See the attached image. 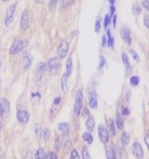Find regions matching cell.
<instances>
[{"label":"cell","mask_w":149,"mask_h":159,"mask_svg":"<svg viewBox=\"0 0 149 159\" xmlns=\"http://www.w3.org/2000/svg\"><path fill=\"white\" fill-rule=\"evenodd\" d=\"M121 59H122V62L124 64V66H125V68H126V71L129 72V71H130V65H129V60H128L127 55L125 53H122Z\"/></svg>","instance_id":"cell-19"},{"label":"cell","mask_w":149,"mask_h":159,"mask_svg":"<svg viewBox=\"0 0 149 159\" xmlns=\"http://www.w3.org/2000/svg\"><path fill=\"white\" fill-rule=\"evenodd\" d=\"M68 49H69V44L67 41H65V40H63V41H61V43H60L59 47H58V56L63 59L67 56V53H68Z\"/></svg>","instance_id":"cell-7"},{"label":"cell","mask_w":149,"mask_h":159,"mask_svg":"<svg viewBox=\"0 0 149 159\" xmlns=\"http://www.w3.org/2000/svg\"><path fill=\"white\" fill-rule=\"evenodd\" d=\"M44 157H45L44 149L43 148H39L38 150L35 152L34 159H44Z\"/></svg>","instance_id":"cell-22"},{"label":"cell","mask_w":149,"mask_h":159,"mask_svg":"<svg viewBox=\"0 0 149 159\" xmlns=\"http://www.w3.org/2000/svg\"><path fill=\"white\" fill-rule=\"evenodd\" d=\"M60 102H61V98H56L54 99V102H53V107H52V109H51V111H56L58 106L60 104Z\"/></svg>","instance_id":"cell-30"},{"label":"cell","mask_w":149,"mask_h":159,"mask_svg":"<svg viewBox=\"0 0 149 159\" xmlns=\"http://www.w3.org/2000/svg\"><path fill=\"white\" fill-rule=\"evenodd\" d=\"M16 7H17V2H15L7 8L6 13H5V19H4V23L6 27H9L10 24L12 23L14 18V13L16 11Z\"/></svg>","instance_id":"cell-4"},{"label":"cell","mask_w":149,"mask_h":159,"mask_svg":"<svg viewBox=\"0 0 149 159\" xmlns=\"http://www.w3.org/2000/svg\"><path fill=\"white\" fill-rule=\"evenodd\" d=\"M28 40H20V39H16L15 41L12 43L11 47H10L9 53L11 55H15L17 53L22 52L25 48H27L28 46Z\"/></svg>","instance_id":"cell-1"},{"label":"cell","mask_w":149,"mask_h":159,"mask_svg":"<svg viewBox=\"0 0 149 159\" xmlns=\"http://www.w3.org/2000/svg\"><path fill=\"white\" fill-rule=\"evenodd\" d=\"M98 137H99V139H101V141L102 143H104V144L107 143L108 140H109L108 131L103 125H99L98 126Z\"/></svg>","instance_id":"cell-8"},{"label":"cell","mask_w":149,"mask_h":159,"mask_svg":"<svg viewBox=\"0 0 149 159\" xmlns=\"http://www.w3.org/2000/svg\"><path fill=\"white\" fill-rule=\"evenodd\" d=\"M99 29H101V18L98 17L96 21V28H94V30H96V32H99Z\"/></svg>","instance_id":"cell-40"},{"label":"cell","mask_w":149,"mask_h":159,"mask_svg":"<svg viewBox=\"0 0 149 159\" xmlns=\"http://www.w3.org/2000/svg\"><path fill=\"white\" fill-rule=\"evenodd\" d=\"M70 76H71V75L65 73L63 75L62 79H61V89H62V92L64 93H66L68 92V89H69V87H68V81H69Z\"/></svg>","instance_id":"cell-14"},{"label":"cell","mask_w":149,"mask_h":159,"mask_svg":"<svg viewBox=\"0 0 149 159\" xmlns=\"http://www.w3.org/2000/svg\"><path fill=\"white\" fill-rule=\"evenodd\" d=\"M121 113L123 114V116H128V114H129V109L127 107H122Z\"/></svg>","instance_id":"cell-45"},{"label":"cell","mask_w":149,"mask_h":159,"mask_svg":"<svg viewBox=\"0 0 149 159\" xmlns=\"http://www.w3.org/2000/svg\"><path fill=\"white\" fill-rule=\"evenodd\" d=\"M66 66H67V70H66V73L69 74V75H71L72 74V69H73V63H72V58H68L67 60V64H66Z\"/></svg>","instance_id":"cell-26"},{"label":"cell","mask_w":149,"mask_h":159,"mask_svg":"<svg viewBox=\"0 0 149 159\" xmlns=\"http://www.w3.org/2000/svg\"><path fill=\"white\" fill-rule=\"evenodd\" d=\"M113 25L114 26H116V16L115 15H113Z\"/></svg>","instance_id":"cell-53"},{"label":"cell","mask_w":149,"mask_h":159,"mask_svg":"<svg viewBox=\"0 0 149 159\" xmlns=\"http://www.w3.org/2000/svg\"><path fill=\"white\" fill-rule=\"evenodd\" d=\"M131 150H132L133 155L135 156L137 159H142V157L144 155V152H143V149H142L141 145L138 142H134L132 144Z\"/></svg>","instance_id":"cell-10"},{"label":"cell","mask_w":149,"mask_h":159,"mask_svg":"<svg viewBox=\"0 0 149 159\" xmlns=\"http://www.w3.org/2000/svg\"><path fill=\"white\" fill-rule=\"evenodd\" d=\"M0 68H1V58H0Z\"/></svg>","instance_id":"cell-58"},{"label":"cell","mask_w":149,"mask_h":159,"mask_svg":"<svg viewBox=\"0 0 149 159\" xmlns=\"http://www.w3.org/2000/svg\"><path fill=\"white\" fill-rule=\"evenodd\" d=\"M2 156H3V149L1 146H0V159L2 158Z\"/></svg>","instance_id":"cell-52"},{"label":"cell","mask_w":149,"mask_h":159,"mask_svg":"<svg viewBox=\"0 0 149 159\" xmlns=\"http://www.w3.org/2000/svg\"><path fill=\"white\" fill-rule=\"evenodd\" d=\"M129 53H130L131 55H132V57H133V59L135 60V61H137V62H139L140 60H139V57H138V55H137V53L134 51V50H130L129 51Z\"/></svg>","instance_id":"cell-39"},{"label":"cell","mask_w":149,"mask_h":159,"mask_svg":"<svg viewBox=\"0 0 149 159\" xmlns=\"http://www.w3.org/2000/svg\"><path fill=\"white\" fill-rule=\"evenodd\" d=\"M83 101H84V96L82 89H78L76 93V102H74V113L76 116H79L81 114L83 108Z\"/></svg>","instance_id":"cell-2"},{"label":"cell","mask_w":149,"mask_h":159,"mask_svg":"<svg viewBox=\"0 0 149 159\" xmlns=\"http://www.w3.org/2000/svg\"><path fill=\"white\" fill-rule=\"evenodd\" d=\"M106 158L107 159H116V154L115 151L111 149V147L106 148Z\"/></svg>","instance_id":"cell-20"},{"label":"cell","mask_w":149,"mask_h":159,"mask_svg":"<svg viewBox=\"0 0 149 159\" xmlns=\"http://www.w3.org/2000/svg\"><path fill=\"white\" fill-rule=\"evenodd\" d=\"M129 82H130L131 86L136 87L137 84H139V78H138V77H136V76H133V77H131V78H130V80H129Z\"/></svg>","instance_id":"cell-32"},{"label":"cell","mask_w":149,"mask_h":159,"mask_svg":"<svg viewBox=\"0 0 149 159\" xmlns=\"http://www.w3.org/2000/svg\"><path fill=\"white\" fill-rule=\"evenodd\" d=\"M24 159H33V154L31 151H26V153H25L24 155Z\"/></svg>","instance_id":"cell-43"},{"label":"cell","mask_w":149,"mask_h":159,"mask_svg":"<svg viewBox=\"0 0 149 159\" xmlns=\"http://www.w3.org/2000/svg\"><path fill=\"white\" fill-rule=\"evenodd\" d=\"M50 136H51V130H50L49 128H45L42 134V137L44 138V140H48Z\"/></svg>","instance_id":"cell-28"},{"label":"cell","mask_w":149,"mask_h":159,"mask_svg":"<svg viewBox=\"0 0 149 159\" xmlns=\"http://www.w3.org/2000/svg\"><path fill=\"white\" fill-rule=\"evenodd\" d=\"M129 98H130V92H127L126 93V101L127 102L129 101Z\"/></svg>","instance_id":"cell-51"},{"label":"cell","mask_w":149,"mask_h":159,"mask_svg":"<svg viewBox=\"0 0 149 159\" xmlns=\"http://www.w3.org/2000/svg\"><path fill=\"white\" fill-rule=\"evenodd\" d=\"M58 2H59V0H50V3H49L50 8H51L52 10H54L55 8L57 7Z\"/></svg>","instance_id":"cell-37"},{"label":"cell","mask_w":149,"mask_h":159,"mask_svg":"<svg viewBox=\"0 0 149 159\" xmlns=\"http://www.w3.org/2000/svg\"><path fill=\"white\" fill-rule=\"evenodd\" d=\"M107 38H108V40H107V45H108L109 47H112L113 46V38H112L111 33V31H109V30H107Z\"/></svg>","instance_id":"cell-33"},{"label":"cell","mask_w":149,"mask_h":159,"mask_svg":"<svg viewBox=\"0 0 149 159\" xmlns=\"http://www.w3.org/2000/svg\"><path fill=\"white\" fill-rule=\"evenodd\" d=\"M99 60H101V63H99V66H98V70H102V67L106 65V59H104L102 56L99 57Z\"/></svg>","instance_id":"cell-41"},{"label":"cell","mask_w":149,"mask_h":159,"mask_svg":"<svg viewBox=\"0 0 149 159\" xmlns=\"http://www.w3.org/2000/svg\"><path fill=\"white\" fill-rule=\"evenodd\" d=\"M83 139H84V140L86 141L87 143H88V144H92L93 141V136H92V134H91V133H88V132H84V133L83 134Z\"/></svg>","instance_id":"cell-21"},{"label":"cell","mask_w":149,"mask_h":159,"mask_svg":"<svg viewBox=\"0 0 149 159\" xmlns=\"http://www.w3.org/2000/svg\"><path fill=\"white\" fill-rule=\"evenodd\" d=\"M44 159H58V156L56 155V153L49 152V153H47V154H45Z\"/></svg>","instance_id":"cell-35"},{"label":"cell","mask_w":149,"mask_h":159,"mask_svg":"<svg viewBox=\"0 0 149 159\" xmlns=\"http://www.w3.org/2000/svg\"><path fill=\"white\" fill-rule=\"evenodd\" d=\"M34 131H35V134H36L38 138L41 137V135H42V127H41V125H40L39 123L35 124V126H34Z\"/></svg>","instance_id":"cell-25"},{"label":"cell","mask_w":149,"mask_h":159,"mask_svg":"<svg viewBox=\"0 0 149 159\" xmlns=\"http://www.w3.org/2000/svg\"><path fill=\"white\" fill-rule=\"evenodd\" d=\"M120 36L122 38V40L126 44H130L131 43V36H130V30L126 27H123L121 29V32H120Z\"/></svg>","instance_id":"cell-13"},{"label":"cell","mask_w":149,"mask_h":159,"mask_svg":"<svg viewBox=\"0 0 149 159\" xmlns=\"http://www.w3.org/2000/svg\"><path fill=\"white\" fill-rule=\"evenodd\" d=\"M111 16H109V15H106V17H104V21H103V26H104V29H106L108 25L111 24Z\"/></svg>","instance_id":"cell-34"},{"label":"cell","mask_w":149,"mask_h":159,"mask_svg":"<svg viewBox=\"0 0 149 159\" xmlns=\"http://www.w3.org/2000/svg\"><path fill=\"white\" fill-rule=\"evenodd\" d=\"M20 25H21V28L24 31L29 28L30 25V14L28 10H24L22 15H21V20H20Z\"/></svg>","instance_id":"cell-6"},{"label":"cell","mask_w":149,"mask_h":159,"mask_svg":"<svg viewBox=\"0 0 149 159\" xmlns=\"http://www.w3.org/2000/svg\"><path fill=\"white\" fill-rule=\"evenodd\" d=\"M141 5L143 6V8H145L146 10L149 9V3H148V0H143L141 2Z\"/></svg>","instance_id":"cell-44"},{"label":"cell","mask_w":149,"mask_h":159,"mask_svg":"<svg viewBox=\"0 0 149 159\" xmlns=\"http://www.w3.org/2000/svg\"><path fill=\"white\" fill-rule=\"evenodd\" d=\"M132 11H133V14L135 15V16H137V15L140 14L141 12V8L140 6H139L138 3H134L133 6H132Z\"/></svg>","instance_id":"cell-27"},{"label":"cell","mask_w":149,"mask_h":159,"mask_svg":"<svg viewBox=\"0 0 149 159\" xmlns=\"http://www.w3.org/2000/svg\"><path fill=\"white\" fill-rule=\"evenodd\" d=\"M2 128V123H1V119H0V130H1Z\"/></svg>","instance_id":"cell-55"},{"label":"cell","mask_w":149,"mask_h":159,"mask_svg":"<svg viewBox=\"0 0 149 159\" xmlns=\"http://www.w3.org/2000/svg\"><path fill=\"white\" fill-rule=\"evenodd\" d=\"M58 129L64 134V135H66V134L69 133V130H70V124H69L68 122H60V123L58 124Z\"/></svg>","instance_id":"cell-16"},{"label":"cell","mask_w":149,"mask_h":159,"mask_svg":"<svg viewBox=\"0 0 149 159\" xmlns=\"http://www.w3.org/2000/svg\"><path fill=\"white\" fill-rule=\"evenodd\" d=\"M93 127H94V119L92 116H89L87 119V121H86V128L88 129V130L92 131L93 129Z\"/></svg>","instance_id":"cell-18"},{"label":"cell","mask_w":149,"mask_h":159,"mask_svg":"<svg viewBox=\"0 0 149 159\" xmlns=\"http://www.w3.org/2000/svg\"><path fill=\"white\" fill-rule=\"evenodd\" d=\"M82 156H83V159H91V155H89V152H88L87 147H84L83 148Z\"/></svg>","instance_id":"cell-31"},{"label":"cell","mask_w":149,"mask_h":159,"mask_svg":"<svg viewBox=\"0 0 149 159\" xmlns=\"http://www.w3.org/2000/svg\"><path fill=\"white\" fill-rule=\"evenodd\" d=\"M114 11H115V7H114L113 5H111V15H113Z\"/></svg>","instance_id":"cell-49"},{"label":"cell","mask_w":149,"mask_h":159,"mask_svg":"<svg viewBox=\"0 0 149 159\" xmlns=\"http://www.w3.org/2000/svg\"><path fill=\"white\" fill-rule=\"evenodd\" d=\"M130 140V136H129V134L126 132V131H123L122 134H121V142L123 144H127Z\"/></svg>","instance_id":"cell-24"},{"label":"cell","mask_w":149,"mask_h":159,"mask_svg":"<svg viewBox=\"0 0 149 159\" xmlns=\"http://www.w3.org/2000/svg\"><path fill=\"white\" fill-rule=\"evenodd\" d=\"M48 71V67L47 64L45 63H40L37 67V73H36V80H41L44 76V74Z\"/></svg>","instance_id":"cell-11"},{"label":"cell","mask_w":149,"mask_h":159,"mask_svg":"<svg viewBox=\"0 0 149 159\" xmlns=\"http://www.w3.org/2000/svg\"><path fill=\"white\" fill-rule=\"evenodd\" d=\"M2 1H3V2H8L9 0H2Z\"/></svg>","instance_id":"cell-57"},{"label":"cell","mask_w":149,"mask_h":159,"mask_svg":"<svg viewBox=\"0 0 149 159\" xmlns=\"http://www.w3.org/2000/svg\"><path fill=\"white\" fill-rule=\"evenodd\" d=\"M47 67H48L49 72L51 73L52 75L58 74L60 70H61V60L58 59L57 57L51 58L48 61Z\"/></svg>","instance_id":"cell-3"},{"label":"cell","mask_w":149,"mask_h":159,"mask_svg":"<svg viewBox=\"0 0 149 159\" xmlns=\"http://www.w3.org/2000/svg\"><path fill=\"white\" fill-rule=\"evenodd\" d=\"M70 159H79V153L76 149H72L71 150V157H70Z\"/></svg>","instance_id":"cell-36"},{"label":"cell","mask_w":149,"mask_h":159,"mask_svg":"<svg viewBox=\"0 0 149 159\" xmlns=\"http://www.w3.org/2000/svg\"><path fill=\"white\" fill-rule=\"evenodd\" d=\"M88 94H89V98H88V104L92 108H96L97 107V93L93 89H88Z\"/></svg>","instance_id":"cell-9"},{"label":"cell","mask_w":149,"mask_h":159,"mask_svg":"<svg viewBox=\"0 0 149 159\" xmlns=\"http://www.w3.org/2000/svg\"><path fill=\"white\" fill-rule=\"evenodd\" d=\"M10 112V102L7 98H0V117L6 118Z\"/></svg>","instance_id":"cell-5"},{"label":"cell","mask_w":149,"mask_h":159,"mask_svg":"<svg viewBox=\"0 0 149 159\" xmlns=\"http://www.w3.org/2000/svg\"><path fill=\"white\" fill-rule=\"evenodd\" d=\"M29 112L27 111H24V109H20L17 111V119L19 122L21 123H26L29 120Z\"/></svg>","instance_id":"cell-12"},{"label":"cell","mask_w":149,"mask_h":159,"mask_svg":"<svg viewBox=\"0 0 149 159\" xmlns=\"http://www.w3.org/2000/svg\"><path fill=\"white\" fill-rule=\"evenodd\" d=\"M72 147V142L71 141H67L66 142V144H65V152H69V150H70V148Z\"/></svg>","instance_id":"cell-42"},{"label":"cell","mask_w":149,"mask_h":159,"mask_svg":"<svg viewBox=\"0 0 149 159\" xmlns=\"http://www.w3.org/2000/svg\"><path fill=\"white\" fill-rule=\"evenodd\" d=\"M35 97L41 98V94H40L39 93H32V98H35Z\"/></svg>","instance_id":"cell-50"},{"label":"cell","mask_w":149,"mask_h":159,"mask_svg":"<svg viewBox=\"0 0 149 159\" xmlns=\"http://www.w3.org/2000/svg\"><path fill=\"white\" fill-rule=\"evenodd\" d=\"M109 2H111V5H113V4H114V2H115V0H109Z\"/></svg>","instance_id":"cell-54"},{"label":"cell","mask_w":149,"mask_h":159,"mask_svg":"<svg viewBox=\"0 0 149 159\" xmlns=\"http://www.w3.org/2000/svg\"><path fill=\"white\" fill-rule=\"evenodd\" d=\"M55 148L59 150L60 148H61V138L60 137H57L56 140H55Z\"/></svg>","instance_id":"cell-38"},{"label":"cell","mask_w":149,"mask_h":159,"mask_svg":"<svg viewBox=\"0 0 149 159\" xmlns=\"http://www.w3.org/2000/svg\"><path fill=\"white\" fill-rule=\"evenodd\" d=\"M32 60H33V57L31 54H25L24 57H23V69L24 70H27L30 66H31V63H32Z\"/></svg>","instance_id":"cell-15"},{"label":"cell","mask_w":149,"mask_h":159,"mask_svg":"<svg viewBox=\"0 0 149 159\" xmlns=\"http://www.w3.org/2000/svg\"><path fill=\"white\" fill-rule=\"evenodd\" d=\"M44 1H45V0H38V2H39V3H43Z\"/></svg>","instance_id":"cell-56"},{"label":"cell","mask_w":149,"mask_h":159,"mask_svg":"<svg viewBox=\"0 0 149 159\" xmlns=\"http://www.w3.org/2000/svg\"><path fill=\"white\" fill-rule=\"evenodd\" d=\"M0 83H1V82H0Z\"/></svg>","instance_id":"cell-59"},{"label":"cell","mask_w":149,"mask_h":159,"mask_svg":"<svg viewBox=\"0 0 149 159\" xmlns=\"http://www.w3.org/2000/svg\"><path fill=\"white\" fill-rule=\"evenodd\" d=\"M115 132V123H114L113 119H111V120H109V133H111V135L114 136Z\"/></svg>","instance_id":"cell-23"},{"label":"cell","mask_w":149,"mask_h":159,"mask_svg":"<svg viewBox=\"0 0 149 159\" xmlns=\"http://www.w3.org/2000/svg\"><path fill=\"white\" fill-rule=\"evenodd\" d=\"M106 36H102V46H106Z\"/></svg>","instance_id":"cell-48"},{"label":"cell","mask_w":149,"mask_h":159,"mask_svg":"<svg viewBox=\"0 0 149 159\" xmlns=\"http://www.w3.org/2000/svg\"><path fill=\"white\" fill-rule=\"evenodd\" d=\"M115 121H116L117 128L122 129V128H123V121H122V119H121V117H120V116H119V114H117V116H116Z\"/></svg>","instance_id":"cell-29"},{"label":"cell","mask_w":149,"mask_h":159,"mask_svg":"<svg viewBox=\"0 0 149 159\" xmlns=\"http://www.w3.org/2000/svg\"><path fill=\"white\" fill-rule=\"evenodd\" d=\"M149 20H148V16H145V18H144V25H145V27L148 28L149 27Z\"/></svg>","instance_id":"cell-46"},{"label":"cell","mask_w":149,"mask_h":159,"mask_svg":"<svg viewBox=\"0 0 149 159\" xmlns=\"http://www.w3.org/2000/svg\"><path fill=\"white\" fill-rule=\"evenodd\" d=\"M74 3V0H61L60 8H61V10H65L69 7H71Z\"/></svg>","instance_id":"cell-17"},{"label":"cell","mask_w":149,"mask_h":159,"mask_svg":"<svg viewBox=\"0 0 149 159\" xmlns=\"http://www.w3.org/2000/svg\"><path fill=\"white\" fill-rule=\"evenodd\" d=\"M144 140H145L146 145L148 146V145H149V137H148V133H146V134H145V137H144Z\"/></svg>","instance_id":"cell-47"}]
</instances>
